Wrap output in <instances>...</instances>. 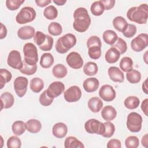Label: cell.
Wrapping results in <instances>:
<instances>
[{
    "instance_id": "cell-47",
    "label": "cell",
    "mask_w": 148,
    "mask_h": 148,
    "mask_svg": "<svg viewBox=\"0 0 148 148\" xmlns=\"http://www.w3.org/2000/svg\"><path fill=\"white\" fill-rule=\"evenodd\" d=\"M53 38L49 35H46V39L45 42L39 46V48L42 51H50L53 45Z\"/></svg>"
},
{
    "instance_id": "cell-38",
    "label": "cell",
    "mask_w": 148,
    "mask_h": 148,
    "mask_svg": "<svg viewBox=\"0 0 148 148\" xmlns=\"http://www.w3.org/2000/svg\"><path fill=\"white\" fill-rule=\"evenodd\" d=\"M62 31V28L61 24L57 22H52L48 26V32L53 36L60 35Z\"/></svg>"
},
{
    "instance_id": "cell-3",
    "label": "cell",
    "mask_w": 148,
    "mask_h": 148,
    "mask_svg": "<svg viewBox=\"0 0 148 148\" xmlns=\"http://www.w3.org/2000/svg\"><path fill=\"white\" fill-rule=\"evenodd\" d=\"M76 42V38L73 34H66L57 39L55 45L56 50L60 54H64L72 48Z\"/></svg>"
},
{
    "instance_id": "cell-24",
    "label": "cell",
    "mask_w": 148,
    "mask_h": 148,
    "mask_svg": "<svg viewBox=\"0 0 148 148\" xmlns=\"http://www.w3.org/2000/svg\"><path fill=\"white\" fill-rule=\"evenodd\" d=\"M128 23L122 16H117L113 20V25L118 31L124 32L128 26Z\"/></svg>"
},
{
    "instance_id": "cell-53",
    "label": "cell",
    "mask_w": 148,
    "mask_h": 148,
    "mask_svg": "<svg viewBox=\"0 0 148 148\" xmlns=\"http://www.w3.org/2000/svg\"><path fill=\"white\" fill-rule=\"evenodd\" d=\"M36 4L41 8L45 7L51 2V0H35Z\"/></svg>"
},
{
    "instance_id": "cell-45",
    "label": "cell",
    "mask_w": 148,
    "mask_h": 148,
    "mask_svg": "<svg viewBox=\"0 0 148 148\" xmlns=\"http://www.w3.org/2000/svg\"><path fill=\"white\" fill-rule=\"evenodd\" d=\"M21 146V140L16 136H12L7 140V147L8 148H20Z\"/></svg>"
},
{
    "instance_id": "cell-44",
    "label": "cell",
    "mask_w": 148,
    "mask_h": 148,
    "mask_svg": "<svg viewBox=\"0 0 148 148\" xmlns=\"http://www.w3.org/2000/svg\"><path fill=\"white\" fill-rule=\"evenodd\" d=\"M54 99L49 96L47 93L46 90L44 91L39 97V102L40 103L44 106H48L50 105L53 102Z\"/></svg>"
},
{
    "instance_id": "cell-32",
    "label": "cell",
    "mask_w": 148,
    "mask_h": 148,
    "mask_svg": "<svg viewBox=\"0 0 148 148\" xmlns=\"http://www.w3.org/2000/svg\"><path fill=\"white\" fill-rule=\"evenodd\" d=\"M98 66L96 63L91 61L87 62L83 67L84 73L90 76H92L95 75L98 72Z\"/></svg>"
},
{
    "instance_id": "cell-42",
    "label": "cell",
    "mask_w": 148,
    "mask_h": 148,
    "mask_svg": "<svg viewBox=\"0 0 148 148\" xmlns=\"http://www.w3.org/2000/svg\"><path fill=\"white\" fill-rule=\"evenodd\" d=\"M139 145V140L136 136H130L125 140V145L127 148H136Z\"/></svg>"
},
{
    "instance_id": "cell-19",
    "label": "cell",
    "mask_w": 148,
    "mask_h": 148,
    "mask_svg": "<svg viewBox=\"0 0 148 148\" xmlns=\"http://www.w3.org/2000/svg\"><path fill=\"white\" fill-rule=\"evenodd\" d=\"M1 103V109L3 108L8 109L11 108L14 102V98L13 95L9 92H3L0 97Z\"/></svg>"
},
{
    "instance_id": "cell-13",
    "label": "cell",
    "mask_w": 148,
    "mask_h": 148,
    "mask_svg": "<svg viewBox=\"0 0 148 148\" xmlns=\"http://www.w3.org/2000/svg\"><path fill=\"white\" fill-rule=\"evenodd\" d=\"M99 95L103 101L110 102L114 99L116 96V93L112 86L109 84H105L100 88Z\"/></svg>"
},
{
    "instance_id": "cell-37",
    "label": "cell",
    "mask_w": 148,
    "mask_h": 148,
    "mask_svg": "<svg viewBox=\"0 0 148 148\" xmlns=\"http://www.w3.org/2000/svg\"><path fill=\"white\" fill-rule=\"evenodd\" d=\"M44 16L48 20H54L58 16V11L53 5H49L43 11Z\"/></svg>"
},
{
    "instance_id": "cell-51",
    "label": "cell",
    "mask_w": 148,
    "mask_h": 148,
    "mask_svg": "<svg viewBox=\"0 0 148 148\" xmlns=\"http://www.w3.org/2000/svg\"><path fill=\"white\" fill-rule=\"evenodd\" d=\"M106 147L108 148H120L121 147V142L119 139H112L108 142Z\"/></svg>"
},
{
    "instance_id": "cell-58",
    "label": "cell",
    "mask_w": 148,
    "mask_h": 148,
    "mask_svg": "<svg viewBox=\"0 0 148 148\" xmlns=\"http://www.w3.org/2000/svg\"><path fill=\"white\" fill-rule=\"evenodd\" d=\"M53 2L57 5L58 6H62L64 5L66 2V0H53Z\"/></svg>"
},
{
    "instance_id": "cell-46",
    "label": "cell",
    "mask_w": 148,
    "mask_h": 148,
    "mask_svg": "<svg viewBox=\"0 0 148 148\" xmlns=\"http://www.w3.org/2000/svg\"><path fill=\"white\" fill-rule=\"evenodd\" d=\"M24 0H7L6 1V6L10 10H16L24 2Z\"/></svg>"
},
{
    "instance_id": "cell-29",
    "label": "cell",
    "mask_w": 148,
    "mask_h": 148,
    "mask_svg": "<svg viewBox=\"0 0 148 148\" xmlns=\"http://www.w3.org/2000/svg\"><path fill=\"white\" fill-rule=\"evenodd\" d=\"M54 57L50 53H43L40 58V65L43 68H49L54 63Z\"/></svg>"
},
{
    "instance_id": "cell-7",
    "label": "cell",
    "mask_w": 148,
    "mask_h": 148,
    "mask_svg": "<svg viewBox=\"0 0 148 148\" xmlns=\"http://www.w3.org/2000/svg\"><path fill=\"white\" fill-rule=\"evenodd\" d=\"M84 128L87 132L89 134H95L103 135L105 132L104 123L95 119H91L84 124Z\"/></svg>"
},
{
    "instance_id": "cell-6",
    "label": "cell",
    "mask_w": 148,
    "mask_h": 148,
    "mask_svg": "<svg viewBox=\"0 0 148 148\" xmlns=\"http://www.w3.org/2000/svg\"><path fill=\"white\" fill-rule=\"evenodd\" d=\"M143 120L142 116L136 112H131L127 119V128L132 132H138L142 128Z\"/></svg>"
},
{
    "instance_id": "cell-4",
    "label": "cell",
    "mask_w": 148,
    "mask_h": 148,
    "mask_svg": "<svg viewBox=\"0 0 148 148\" xmlns=\"http://www.w3.org/2000/svg\"><path fill=\"white\" fill-rule=\"evenodd\" d=\"M24 61L30 65H36L38 61V54L36 47L32 43H27L23 46Z\"/></svg>"
},
{
    "instance_id": "cell-30",
    "label": "cell",
    "mask_w": 148,
    "mask_h": 148,
    "mask_svg": "<svg viewBox=\"0 0 148 148\" xmlns=\"http://www.w3.org/2000/svg\"><path fill=\"white\" fill-rule=\"evenodd\" d=\"M67 72L68 71L66 68L65 66V65L61 64H58L56 65L52 69V73L54 76L58 79H62L66 75Z\"/></svg>"
},
{
    "instance_id": "cell-28",
    "label": "cell",
    "mask_w": 148,
    "mask_h": 148,
    "mask_svg": "<svg viewBox=\"0 0 148 148\" xmlns=\"http://www.w3.org/2000/svg\"><path fill=\"white\" fill-rule=\"evenodd\" d=\"M12 130L14 135L20 136L27 130L26 124L24 121L21 120L15 121L12 125Z\"/></svg>"
},
{
    "instance_id": "cell-43",
    "label": "cell",
    "mask_w": 148,
    "mask_h": 148,
    "mask_svg": "<svg viewBox=\"0 0 148 148\" xmlns=\"http://www.w3.org/2000/svg\"><path fill=\"white\" fill-rule=\"evenodd\" d=\"M112 47L116 48L119 51L120 54H124L127 50V45L126 42L121 38H119L116 44L112 45Z\"/></svg>"
},
{
    "instance_id": "cell-9",
    "label": "cell",
    "mask_w": 148,
    "mask_h": 148,
    "mask_svg": "<svg viewBox=\"0 0 148 148\" xmlns=\"http://www.w3.org/2000/svg\"><path fill=\"white\" fill-rule=\"evenodd\" d=\"M7 63L11 68L20 70L23 67V62L20 52L16 50H12L8 55Z\"/></svg>"
},
{
    "instance_id": "cell-18",
    "label": "cell",
    "mask_w": 148,
    "mask_h": 148,
    "mask_svg": "<svg viewBox=\"0 0 148 148\" xmlns=\"http://www.w3.org/2000/svg\"><path fill=\"white\" fill-rule=\"evenodd\" d=\"M99 80L95 77H89L86 79L83 84L84 90L87 92L95 91L99 87Z\"/></svg>"
},
{
    "instance_id": "cell-54",
    "label": "cell",
    "mask_w": 148,
    "mask_h": 148,
    "mask_svg": "<svg viewBox=\"0 0 148 148\" xmlns=\"http://www.w3.org/2000/svg\"><path fill=\"white\" fill-rule=\"evenodd\" d=\"M7 29L6 26L2 23H1V31H0V39H2L6 36Z\"/></svg>"
},
{
    "instance_id": "cell-14",
    "label": "cell",
    "mask_w": 148,
    "mask_h": 148,
    "mask_svg": "<svg viewBox=\"0 0 148 148\" xmlns=\"http://www.w3.org/2000/svg\"><path fill=\"white\" fill-rule=\"evenodd\" d=\"M65 86L61 82L56 81L51 83L46 90L47 93L49 97L52 98H55L60 95L64 92Z\"/></svg>"
},
{
    "instance_id": "cell-34",
    "label": "cell",
    "mask_w": 148,
    "mask_h": 148,
    "mask_svg": "<svg viewBox=\"0 0 148 148\" xmlns=\"http://www.w3.org/2000/svg\"><path fill=\"white\" fill-rule=\"evenodd\" d=\"M90 10L93 15L99 16L103 14L105 8L101 1H98L92 3L90 7Z\"/></svg>"
},
{
    "instance_id": "cell-15",
    "label": "cell",
    "mask_w": 148,
    "mask_h": 148,
    "mask_svg": "<svg viewBox=\"0 0 148 148\" xmlns=\"http://www.w3.org/2000/svg\"><path fill=\"white\" fill-rule=\"evenodd\" d=\"M35 30L34 27L30 25H25L20 28L17 31L18 37L23 40L31 39L34 37Z\"/></svg>"
},
{
    "instance_id": "cell-20",
    "label": "cell",
    "mask_w": 148,
    "mask_h": 148,
    "mask_svg": "<svg viewBox=\"0 0 148 148\" xmlns=\"http://www.w3.org/2000/svg\"><path fill=\"white\" fill-rule=\"evenodd\" d=\"M101 116L106 121H112L116 118L117 112L115 108L112 106L107 105L102 109L101 111Z\"/></svg>"
},
{
    "instance_id": "cell-10",
    "label": "cell",
    "mask_w": 148,
    "mask_h": 148,
    "mask_svg": "<svg viewBox=\"0 0 148 148\" xmlns=\"http://www.w3.org/2000/svg\"><path fill=\"white\" fill-rule=\"evenodd\" d=\"M28 83V80L25 77L18 76L15 79L13 86L17 96L21 98L25 95L27 90Z\"/></svg>"
},
{
    "instance_id": "cell-21",
    "label": "cell",
    "mask_w": 148,
    "mask_h": 148,
    "mask_svg": "<svg viewBox=\"0 0 148 148\" xmlns=\"http://www.w3.org/2000/svg\"><path fill=\"white\" fill-rule=\"evenodd\" d=\"M88 107L91 112L98 113L103 107V102L99 98L94 97L89 99L88 102Z\"/></svg>"
},
{
    "instance_id": "cell-57",
    "label": "cell",
    "mask_w": 148,
    "mask_h": 148,
    "mask_svg": "<svg viewBox=\"0 0 148 148\" xmlns=\"http://www.w3.org/2000/svg\"><path fill=\"white\" fill-rule=\"evenodd\" d=\"M147 79H146L145 80V81L142 84V90L143 91V92L146 94H148V91H147Z\"/></svg>"
},
{
    "instance_id": "cell-2",
    "label": "cell",
    "mask_w": 148,
    "mask_h": 148,
    "mask_svg": "<svg viewBox=\"0 0 148 148\" xmlns=\"http://www.w3.org/2000/svg\"><path fill=\"white\" fill-rule=\"evenodd\" d=\"M127 18L131 21L139 24H146L148 18V7L146 3L129 9L127 12Z\"/></svg>"
},
{
    "instance_id": "cell-5",
    "label": "cell",
    "mask_w": 148,
    "mask_h": 148,
    "mask_svg": "<svg viewBox=\"0 0 148 148\" xmlns=\"http://www.w3.org/2000/svg\"><path fill=\"white\" fill-rule=\"evenodd\" d=\"M36 12L33 8L25 6L23 8L16 17V21L20 24H24L34 20L36 17Z\"/></svg>"
},
{
    "instance_id": "cell-8",
    "label": "cell",
    "mask_w": 148,
    "mask_h": 148,
    "mask_svg": "<svg viewBox=\"0 0 148 148\" xmlns=\"http://www.w3.org/2000/svg\"><path fill=\"white\" fill-rule=\"evenodd\" d=\"M147 45L148 35L146 33L140 34L131 42V47L136 52H140L143 50Z\"/></svg>"
},
{
    "instance_id": "cell-56",
    "label": "cell",
    "mask_w": 148,
    "mask_h": 148,
    "mask_svg": "<svg viewBox=\"0 0 148 148\" xmlns=\"http://www.w3.org/2000/svg\"><path fill=\"white\" fill-rule=\"evenodd\" d=\"M141 142L142 146L145 147H147V134H146L144 136H143Z\"/></svg>"
},
{
    "instance_id": "cell-39",
    "label": "cell",
    "mask_w": 148,
    "mask_h": 148,
    "mask_svg": "<svg viewBox=\"0 0 148 148\" xmlns=\"http://www.w3.org/2000/svg\"><path fill=\"white\" fill-rule=\"evenodd\" d=\"M88 54L89 57L93 60H97L101 56V47L98 46H92L88 48Z\"/></svg>"
},
{
    "instance_id": "cell-31",
    "label": "cell",
    "mask_w": 148,
    "mask_h": 148,
    "mask_svg": "<svg viewBox=\"0 0 148 148\" xmlns=\"http://www.w3.org/2000/svg\"><path fill=\"white\" fill-rule=\"evenodd\" d=\"M126 78L130 83L136 84L140 81L141 74L138 71L132 69L127 72Z\"/></svg>"
},
{
    "instance_id": "cell-52",
    "label": "cell",
    "mask_w": 148,
    "mask_h": 148,
    "mask_svg": "<svg viewBox=\"0 0 148 148\" xmlns=\"http://www.w3.org/2000/svg\"><path fill=\"white\" fill-rule=\"evenodd\" d=\"M101 2L103 5L105 10H107L112 9L115 4L114 0H101Z\"/></svg>"
},
{
    "instance_id": "cell-22",
    "label": "cell",
    "mask_w": 148,
    "mask_h": 148,
    "mask_svg": "<svg viewBox=\"0 0 148 148\" xmlns=\"http://www.w3.org/2000/svg\"><path fill=\"white\" fill-rule=\"evenodd\" d=\"M120 54L119 51L114 47H111L105 53V58L106 62L110 64H113L117 62L120 58Z\"/></svg>"
},
{
    "instance_id": "cell-48",
    "label": "cell",
    "mask_w": 148,
    "mask_h": 148,
    "mask_svg": "<svg viewBox=\"0 0 148 148\" xmlns=\"http://www.w3.org/2000/svg\"><path fill=\"white\" fill-rule=\"evenodd\" d=\"M136 32V27L135 26V25L132 24H128L125 31L123 32V34L125 37L127 38H130L133 37L135 35Z\"/></svg>"
},
{
    "instance_id": "cell-23",
    "label": "cell",
    "mask_w": 148,
    "mask_h": 148,
    "mask_svg": "<svg viewBox=\"0 0 148 148\" xmlns=\"http://www.w3.org/2000/svg\"><path fill=\"white\" fill-rule=\"evenodd\" d=\"M27 130L32 134L39 132L42 128V124L40 121L36 119H30L26 123Z\"/></svg>"
},
{
    "instance_id": "cell-50",
    "label": "cell",
    "mask_w": 148,
    "mask_h": 148,
    "mask_svg": "<svg viewBox=\"0 0 148 148\" xmlns=\"http://www.w3.org/2000/svg\"><path fill=\"white\" fill-rule=\"evenodd\" d=\"M92 46H98L99 47L102 46V43L100 38L97 36H90L87 41V46L90 47Z\"/></svg>"
},
{
    "instance_id": "cell-1",
    "label": "cell",
    "mask_w": 148,
    "mask_h": 148,
    "mask_svg": "<svg viewBox=\"0 0 148 148\" xmlns=\"http://www.w3.org/2000/svg\"><path fill=\"white\" fill-rule=\"evenodd\" d=\"M73 18V27L75 30L79 32H84L88 29L91 20L86 8L83 7L77 8L74 12Z\"/></svg>"
},
{
    "instance_id": "cell-49",
    "label": "cell",
    "mask_w": 148,
    "mask_h": 148,
    "mask_svg": "<svg viewBox=\"0 0 148 148\" xmlns=\"http://www.w3.org/2000/svg\"><path fill=\"white\" fill-rule=\"evenodd\" d=\"M46 35L41 31L36 32L34 37L35 43L39 46H41L46 40Z\"/></svg>"
},
{
    "instance_id": "cell-25",
    "label": "cell",
    "mask_w": 148,
    "mask_h": 148,
    "mask_svg": "<svg viewBox=\"0 0 148 148\" xmlns=\"http://www.w3.org/2000/svg\"><path fill=\"white\" fill-rule=\"evenodd\" d=\"M65 148H84V146L81 141L78 140L76 137L68 136L64 142Z\"/></svg>"
},
{
    "instance_id": "cell-27",
    "label": "cell",
    "mask_w": 148,
    "mask_h": 148,
    "mask_svg": "<svg viewBox=\"0 0 148 148\" xmlns=\"http://www.w3.org/2000/svg\"><path fill=\"white\" fill-rule=\"evenodd\" d=\"M29 86L31 91L34 92L38 93L44 87L43 80L39 77H34L30 81Z\"/></svg>"
},
{
    "instance_id": "cell-16",
    "label": "cell",
    "mask_w": 148,
    "mask_h": 148,
    "mask_svg": "<svg viewBox=\"0 0 148 148\" xmlns=\"http://www.w3.org/2000/svg\"><path fill=\"white\" fill-rule=\"evenodd\" d=\"M108 75L113 82L122 83L124 80L123 72L116 66H110L108 69Z\"/></svg>"
},
{
    "instance_id": "cell-36",
    "label": "cell",
    "mask_w": 148,
    "mask_h": 148,
    "mask_svg": "<svg viewBox=\"0 0 148 148\" xmlns=\"http://www.w3.org/2000/svg\"><path fill=\"white\" fill-rule=\"evenodd\" d=\"M12 77V73L10 71L6 69H0V83H1V89L3 88V86L6 83L9 82Z\"/></svg>"
},
{
    "instance_id": "cell-40",
    "label": "cell",
    "mask_w": 148,
    "mask_h": 148,
    "mask_svg": "<svg viewBox=\"0 0 148 148\" xmlns=\"http://www.w3.org/2000/svg\"><path fill=\"white\" fill-rule=\"evenodd\" d=\"M37 70V65H30L27 64L24 61H23V65L22 68L20 70V72L27 75H34Z\"/></svg>"
},
{
    "instance_id": "cell-11",
    "label": "cell",
    "mask_w": 148,
    "mask_h": 148,
    "mask_svg": "<svg viewBox=\"0 0 148 148\" xmlns=\"http://www.w3.org/2000/svg\"><path fill=\"white\" fill-rule=\"evenodd\" d=\"M82 97V91L77 86H72L64 92V97L68 102L78 101Z\"/></svg>"
},
{
    "instance_id": "cell-26",
    "label": "cell",
    "mask_w": 148,
    "mask_h": 148,
    "mask_svg": "<svg viewBox=\"0 0 148 148\" xmlns=\"http://www.w3.org/2000/svg\"><path fill=\"white\" fill-rule=\"evenodd\" d=\"M103 40L106 43L109 45H113L118 39L117 34L113 30L108 29L104 31L102 35Z\"/></svg>"
},
{
    "instance_id": "cell-17",
    "label": "cell",
    "mask_w": 148,
    "mask_h": 148,
    "mask_svg": "<svg viewBox=\"0 0 148 148\" xmlns=\"http://www.w3.org/2000/svg\"><path fill=\"white\" fill-rule=\"evenodd\" d=\"M68 132V127L65 123L59 122L55 124L52 128L53 135L57 138H64Z\"/></svg>"
},
{
    "instance_id": "cell-41",
    "label": "cell",
    "mask_w": 148,
    "mask_h": 148,
    "mask_svg": "<svg viewBox=\"0 0 148 148\" xmlns=\"http://www.w3.org/2000/svg\"><path fill=\"white\" fill-rule=\"evenodd\" d=\"M105 124V132L103 134V136L105 138H111L115 131L114 125L110 121H107L104 123Z\"/></svg>"
},
{
    "instance_id": "cell-12",
    "label": "cell",
    "mask_w": 148,
    "mask_h": 148,
    "mask_svg": "<svg viewBox=\"0 0 148 148\" xmlns=\"http://www.w3.org/2000/svg\"><path fill=\"white\" fill-rule=\"evenodd\" d=\"M66 61L68 65L75 69H80L83 65L82 57L80 54L75 51H72L69 53L66 57Z\"/></svg>"
},
{
    "instance_id": "cell-35",
    "label": "cell",
    "mask_w": 148,
    "mask_h": 148,
    "mask_svg": "<svg viewBox=\"0 0 148 148\" xmlns=\"http://www.w3.org/2000/svg\"><path fill=\"white\" fill-rule=\"evenodd\" d=\"M119 65L123 71L127 72L132 69L133 61L132 58L129 57H124L120 60Z\"/></svg>"
},
{
    "instance_id": "cell-55",
    "label": "cell",
    "mask_w": 148,
    "mask_h": 148,
    "mask_svg": "<svg viewBox=\"0 0 148 148\" xmlns=\"http://www.w3.org/2000/svg\"><path fill=\"white\" fill-rule=\"evenodd\" d=\"M147 106H148V99L146 98L142 101L141 104V109L146 116H147V112H148Z\"/></svg>"
},
{
    "instance_id": "cell-33",
    "label": "cell",
    "mask_w": 148,
    "mask_h": 148,
    "mask_svg": "<svg viewBox=\"0 0 148 148\" xmlns=\"http://www.w3.org/2000/svg\"><path fill=\"white\" fill-rule=\"evenodd\" d=\"M140 103L139 99L135 96H129L125 98L124 102V106L129 109L137 108Z\"/></svg>"
}]
</instances>
